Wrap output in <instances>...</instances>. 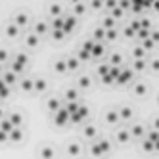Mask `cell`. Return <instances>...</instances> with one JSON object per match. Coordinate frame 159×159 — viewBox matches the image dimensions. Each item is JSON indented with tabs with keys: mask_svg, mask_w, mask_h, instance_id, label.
I'll return each mask as SVG.
<instances>
[{
	"mask_svg": "<svg viewBox=\"0 0 159 159\" xmlns=\"http://www.w3.org/2000/svg\"><path fill=\"white\" fill-rule=\"evenodd\" d=\"M155 144H157V142H152V140L144 138V142H142V148H144L146 152H155Z\"/></svg>",
	"mask_w": 159,
	"mask_h": 159,
	"instance_id": "cell-27",
	"label": "cell"
},
{
	"mask_svg": "<svg viewBox=\"0 0 159 159\" xmlns=\"http://www.w3.org/2000/svg\"><path fill=\"white\" fill-rule=\"evenodd\" d=\"M134 92L138 94V96H144V94L148 92V88H146L144 83H136V84H134Z\"/></svg>",
	"mask_w": 159,
	"mask_h": 159,
	"instance_id": "cell-28",
	"label": "cell"
},
{
	"mask_svg": "<svg viewBox=\"0 0 159 159\" xmlns=\"http://www.w3.org/2000/svg\"><path fill=\"white\" fill-rule=\"evenodd\" d=\"M61 106H63V102H61L60 98H56V96L48 100V109H50L52 113H56V111H58V109H60Z\"/></svg>",
	"mask_w": 159,
	"mask_h": 159,
	"instance_id": "cell-13",
	"label": "cell"
},
{
	"mask_svg": "<svg viewBox=\"0 0 159 159\" xmlns=\"http://www.w3.org/2000/svg\"><path fill=\"white\" fill-rule=\"evenodd\" d=\"M19 86H21L23 92H31V90H33V79H21Z\"/></svg>",
	"mask_w": 159,
	"mask_h": 159,
	"instance_id": "cell-20",
	"label": "cell"
},
{
	"mask_svg": "<svg viewBox=\"0 0 159 159\" xmlns=\"http://www.w3.org/2000/svg\"><path fill=\"white\" fill-rule=\"evenodd\" d=\"M69 102H79V92L75 88H69L65 92V104H69Z\"/></svg>",
	"mask_w": 159,
	"mask_h": 159,
	"instance_id": "cell-18",
	"label": "cell"
},
{
	"mask_svg": "<svg viewBox=\"0 0 159 159\" xmlns=\"http://www.w3.org/2000/svg\"><path fill=\"white\" fill-rule=\"evenodd\" d=\"M39 155H40V159H54V148L52 146H42Z\"/></svg>",
	"mask_w": 159,
	"mask_h": 159,
	"instance_id": "cell-10",
	"label": "cell"
},
{
	"mask_svg": "<svg viewBox=\"0 0 159 159\" xmlns=\"http://www.w3.org/2000/svg\"><path fill=\"white\" fill-rule=\"evenodd\" d=\"M98 148H100L102 155H104V153H107L111 150V144H109V140H98Z\"/></svg>",
	"mask_w": 159,
	"mask_h": 159,
	"instance_id": "cell-23",
	"label": "cell"
},
{
	"mask_svg": "<svg viewBox=\"0 0 159 159\" xmlns=\"http://www.w3.org/2000/svg\"><path fill=\"white\" fill-rule=\"evenodd\" d=\"M106 121H107L109 125L119 123V115H117V111H115V109H109V111L106 113Z\"/></svg>",
	"mask_w": 159,
	"mask_h": 159,
	"instance_id": "cell-19",
	"label": "cell"
},
{
	"mask_svg": "<svg viewBox=\"0 0 159 159\" xmlns=\"http://www.w3.org/2000/svg\"><path fill=\"white\" fill-rule=\"evenodd\" d=\"M132 56H134V60H144V48H142V46H138V48H134Z\"/></svg>",
	"mask_w": 159,
	"mask_h": 159,
	"instance_id": "cell-30",
	"label": "cell"
},
{
	"mask_svg": "<svg viewBox=\"0 0 159 159\" xmlns=\"http://www.w3.org/2000/svg\"><path fill=\"white\" fill-rule=\"evenodd\" d=\"M63 35H65V33H63L61 29H52V37H54L56 40H60V39H63Z\"/></svg>",
	"mask_w": 159,
	"mask_h": 159,
	"instance_id": "cell-32",
	"label": "cell"
},
{
	"mask_svg": "<svg viewBox=\"0 0 159 159\" xmlns=\"http://www.w3.org/2000/svg\"><path fill=\"white\" fill-rule=\"evenodd\" d=\"M129 134L134 136V138H146V129L142 127V125H132V127L129 129Z\"/></svg>",
	"mask_w": 159,
	"mask_h": 159,
	"instance_id": "cell-5",
	"label": "cell"
},
{
	"mask_svg": "<svg viewBox=\"0 0 159 159\" xmlns=\"http://www.w3.org/2000/svg\"><path fill=\"white\" fill-rule=\"evenodd\" d=\"M21 138H23V130L21 129H12L8 132V140H12V142H19Z\"/></svg>",
	"mask_w": 159,
	"mask_h": 159,
	"instance_id": "cell-15",
	"label": "cell"
},
{
	"mask_svg": "<svg viewBox=\"0 0 159 159\" xmlns=\"http://www.w3.org/2000/svg\"><path fill=\"white\" fill-rule=\"evenodd\" d=\"M6 61H8V52H6L4 48H0V63L4 65Z\"/></svg>",
	"mask_w": 159,
	"mask_h": 159,
	"instance_id": "cell-34",
	"label": "cell"
},
{
	"mask_svg": "<svg viewBox=\"0 0 159 159\" xmlns=\"http://www.w3.org/2000/svg\"><path fill=\"white\" fill-rule=\"evenodd\" d=\"M46 88H48V83L44 81L42 77L33 79V90H35V92H46Z\"/></svg>",
	"mask_w": 159,
	"mask_h": 159,
	"instance_id": "cell-4",
	"label": "cell"
},
{
	"mask_svg": "<svg viewBox=\"0 0 159 159\" xmlns=\"http://www.w3.org/2000/svg\"><path fill=\"white\" fill-rule=\"evenodd\" d=\"M6 35H8V37H12V39H14V37H17V35H19V27H16L14 23L6 25Z\"/></svg>",
	"mask_w": 159,
	"mask_h": 159,
	"instance_id": "cell-22",
	"label": "cell"
},
{
	"mask_svg": "<svg viewBox=\"0 0 159 159\" xmlns=\"http://www.w3.org/2000/svg\"><path fill=\"white\" fill-rule=\"evenodd\" d=\"M75 25H77L75 16H63V33L73 31V29H75Z\"/></svg>",
	"mask_w": 159,
	"mask_h": 159,
	"instance_id": "cell-7",
	"label": "cell"
},
{
	"mask_svg": "<svg viewBox=\"0 0 159 159\" xmlns=\"http://www.w3.org/2000/svg\"><path fill=\"white\" fill-rule=\"evenodd\" d=\"M144 67H146V61H144V60H134V65H132L134 71H142Z\"/></svg>",
	"mask_w": 159,
	"mask_h": 159,
	"instance_id": "cell-29",
	"label": "cell"
},
{
	"mask_svg": "<svg viewBox=\"0 0 159 159\" xmlns=\"http://www.w3.org/2000/svg\"><path fill=\"white\" fill-rule=\"evenodd\" d=\"M2 73H4V65L0 63V77H2Z\"/></svg>",
	"mask_w": 159,
	"mask_h": 159,
	"instance_id": "cell-38",
	"label": "cell"
},
{
	"mask_svg": "<svg viewBox=\"0 0 159 159\" xmlns=\"http://www.w3.org/2000/svg\"><path fill=\"white\" fill-rule=\"evenodd\" d=\"M0 79H2V81H4L8 86H12V84H16V83H17V75H16V73H12L10 69H4V73H2V77H0Z\"/></svg>",
	"mask_w": 159,
	"mask_h": 159,
	"instance_id": "cell-6",
	"label": "cell"
},
{
	"mask_svg": "<svg viewBox=\"0 0 159 159\" xmlns=\"http://www.w3.org/2000/svg\"><path fill=\"white\" fill-rule=\"evenodd\" d=\"M54 71L56 73H65L67 71V65H65V60H58L54 63Z\"/></svg>",
	"mask_w": 159,
	"mask_h": 159,
	"instance_id": "cell-24",
	"label": "cell"
},
{
	"mask_svg": "<svg viewBox=\"0 0 159 159\" xmlns=\"http://www.w3.org/2000/svg\"><path fill=\"white\" fill-rule=\"evenodd\" d=\"M4 117H6V113H4V109H2V107H0V121H2Z\"/></svg>",
	"mask_w": 159,
	"mask_h": 159,
	"instance_id": "cell-37",
	"label": "cell"
},
{
	"mask_svg": "<svg viewBox=\"0 0 159 159\" xmlns=\"http://www.w3.org/2000/svg\"><path fill=\"white\" fill-rule=\"evenodd\" d=\"M65 65H67V71H77L79 65H81V61H79L77 58H67L65 60Z\"/></svg>",
	"mask_w": 159,
	"mask_h": 159,
	"instance_id": "cell-17",
	"label": "cell"
},
{
	"mask_svg": "<svg viewBox=\"0 0 159 159\" xmlns=\"http://www.w3.org/2000/svg\"><path fill=\"white\" fill-rule=\"evenodd\" d=\"M79 86H81V88H88L90 86V77H81V79H79Z\"/></svg>",
	"mask_w": 159,
	"mask_h": 159,
	"instance_id": "cell-31",
	"label": "cell"
},
{
	"mask_svg": "<svg viewBox=\"0 0 159 159\" xmlns=\"http://www.w3.org/2000/svg\"><path fill=\"white\" fill-rule=\"evenodd\" d=\"M27 23H29V16H27L25 12L16 14V17H14V25H16V27H25Z\"/></svg>",
	"mask_w": 159,
	"mask_h": 159,
	"instance_id": "cell-8",
	"label": "cell"
},
{
	"mask_svg": "<svg viewBox=\"0 0 159 159\" xmlns=\"http://www.w3.org/2000/svg\"><path fill=\"white\" fill-rule=\"evenodd\" d=\"M67 153H69L71 157H77L79 153H81V144L79 142H69L67 144Z\"/></svg>",
	"mask_w": 159,
	"mask_h": 159,
	"instance_id": "cell-12",
	"label": "cell"
},
{
	"mask_svg": "<svg viewBox=\"0 0 159 159\" xmlns=\"http://www.w3.org/2000/svg\"><path fill=\"white\" fill-rule=\"evenodd\" d=\"M117 115H119V121H130L132 119V109L130 107H121L117 111Z\"/></svg>",
	"mask_w": 159,
	"mask_h": 159,
	"instance_id": "cell-14",
	"label": "cell"
},
{
	"mask_svg": "<svg viewBox=\"0 0 159 159\" xmlns=\"http://www.w3.org/2000/svg\"><path fill=\"white\" fill-rule=\"evenodd\" d=\"M25 44H27V46H37V44H39V37L35 35V33H29V35H25Z\"/></svg>",
	"mask_w": 159,
	"mask_h": 159,
	"instance_id": "cell-21",
	"label": "cell"
},
{
	"mask_svg": "<svg viewBox=\"0 0 159 159\" xmlns=\"http://www.w3.org/2000/svg\"><path fill=\"white\" fill-rule=\"evenodd\" d=\"M14 61H16V63H19L21 67H25V65H27V61H29V58H27V54H17L16 58H14Z\"/></svg>",
	"mask_w": 159,
	"mask_h": 159,
	"instance_id": "cell-26",
	"label": "cell"
},
{
	"mask_svg": "<svg viewBox=\"0 0 159 159\" xmlns=\"http://www.w3.org/2000/svg\"><path fill=\"white\" fill-rule=\"evenodd\" d=\"M10 96V86L0 79V98H8Z\"/></svg>",
	"mask_w": 159,
	"mask_h": 159,
	"instance_id": "cell-25",
	"label": "cell"
},
{
	"mask_svg": "<svg viewBox=\"0 0 159 159\" xmlns=\"http://www.w3.org/2000/svg\"><path fill=\"white\" fill-rule=\"evenodd\" d=\"M33 33H35L37 37L39 35H44V33H48V23H46V21H42V19H39L37 23H35V31H33Z\"/></svg>",
	"mask_w": 159,
	"mask_h": 159,
	"instance_id": "cell-9",
	"label": "cell"
},
{
	"mask_svg": "<svg viewBox=\"0 0 159 159\" xmlns=\"http://www.w3.org/2000/svg\"><path fill=\"white\" fill-rule=\"evenodd\" d=\"M132 75H134V71H132V69H127V67H121V71H119V77H117V83L125 84V83L132 81Z\"/></svg>",
	"mask_w": 159,
	"mask_h": 159,
	"instance_id": "cell-3",
	"label": "cell"
},
{
	"mask_svg": "<svg viewBox=\"0 0 159 159\" xmlns=\"http://www.w3.org/2000/svg\"><path fill=\"white\" fill-rule=\"evenodd\" d=\"M67 121H69V113H67V111H65V107L61 106L58 111L54 113V123H56V125H65Z\"/></svg>",
	"mask_w": 159,
	"mask_h": 159,
	"instance_id": "cell-2",
	"label": "cell"
},
{
	"mask_svg": "<svg viewBox=\"0 0 159 159\" xmlns=\"http://www.w3.org/2000/svg\"><path fill=\"white\" fill-rule=\"evenodd\" d=\"M6 119L10 121V125H12L14 129H21V123H23V117H21V113L19 111H12V113H8Z\"/></svg>",
	"mask_w": 159,
	"mask_h": 159,
	"instance_id": "cell-1",
	"label": "cell"
},
{
	"mask_svg": "<svg viewBox=\"0 0 159 159\" xmlns=\"http://www.w3.org/2000/svg\"><path fill=\"white\" fill-rule=\"evenodd\" d=\"M115 136H117V142H121V144H125V142H129V140H130V134H129V129H119Z\"/></svg>",
	"mask_w": 159,
	"mask_h": 159,
	"instance_id": "cell-16",
	"label": "cell"
},
{
	"mask_svg": "<svg viewBox=\"0 0 159 159\" xmlns=\"http://www.w3.org/2000/svg\"><path fill=\"white\" fill-rule=\"evenodd\" d=\"M96 134H98V130H96L94 125H86V127L83 129V136H84V138L94 140V138H96Z\"/></svg>",
	"mask_w": 159,
	"mask_h": 159,
	"instance_id": "cell-11",
	"label": "cell"
},
{
	"mask_svg": "<svg viewBox=\"0 0 159 159\" xmlns=\"http://www.w3.org/2000/svg\"><path fill=\"white\" fill-rule=\"evenodd\" d=\"M73 10H75V14H84V4H75Z\"/></svg>",
	"mask_w": 159,
	"mask_h": 159,
	"instance_id": "cell-35",
	"label": "cell"
},
{
	"mask_svg": "<svg viewBox=\"0 0 159 159\" xmlns=\"http://www.w3.org/2000/svg\"><path fill=\"white\" fill-rule=\"evenodd\" d=\"M90 152H92V155H102L100 148H98V142H92V144H90Z\"/></svg>",
	"mask_w": 159,
	"mask_h": 159,
	"instance_id": "cell-33",
	"label": "cell"
},
{
	"mask_svg": "<svg viewBox=\"0 0 159 159\" xmlns=\"http://www.w3.org/2000/svg\"><path fill=\"white\" fill-rule=\"evenodd\" d=\"M6 140H8V134L4 130H0V142H6Z\"/></svg>",
	"mask_w": 159,
	"mask_h": 159,
	"instance_id": "cell-36",
	"label": "cell"
}]
</instances>
